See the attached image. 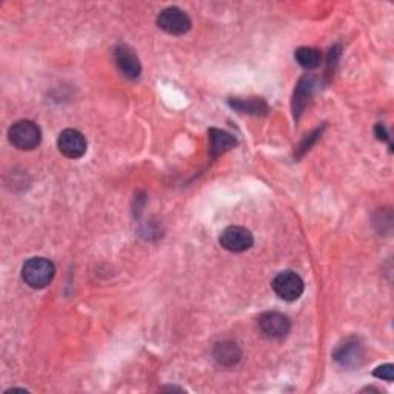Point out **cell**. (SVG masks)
I'll list each match as a JSON object with an SVG mask.
<instances>
[{"mask_svg": "<svg viewBox=\"0 0 394 394\" xmlns=\"http://www.w3.org/2000/svg\"><path fill=\"white\" fill-rule=\"evenodd\" d=\"M57 146L59 151L68 159H81L86 153V139L81 131L68 128V130H64L59 134Z\"/></svg>", "mask_w": 394, "mask_h": 394, "instance_id": "52a82bcc", "label": "cell"}, {"mask_svg": "<svg viewBox=\"0 0 394 394\" xmlns=\"http://www.w3.org/2000/svg\"><path fill=\"white\" fill-rule=\"evenodd\" d=\"M373 374L378 379H383V380H387V382H393V379H394V367L391 365V363H387V365H382V367L374 370Z\"/></svg>", "mask_w": 394, "mask_h": 394, "instance_id": "9a60e30c", "label": "cell"}, {"mask_svg": "<svg viewBox=\"0 0 394 394\" xmlns=\"http://www.w3.org/2000/svg\"><path fill=\"white\" fill-rule=\"evenodd\" d=\"M294 57L296 61H298V64L302 68H305V70H314V68H318L322 62V53L318 48H313V46L298 48L294 53Z\"/></svg>", "mask_w": 394, "mask_h": 394, "instance_id": "5bb4252c", "label": "cell"}, {"mask_svg": "<svg viewBox=\"0 0 394 394\" xmlns=\"http://www.w3.org/2000/svg\"><path fill=\"white\" fill-rule=\"evenodd\" d=\"M8 139L17 148V150L31 151L42 142L41 126L33 121H26V119L17 121L16 123L9 126Z\"/></svg>", "mask_w": 394, "mask_h": 394, "instance_id": "7a4b0ae2", "label": "cell"}, {"mask_svg": "<svg viewBox=\"0 0 394 394\" xmlns=\"http://www.w3.org/2000/svg\"><path fill=\"white\" fill-rule=\"evenodd\" d=\"M230 106L234 108L236 111L253 114V116H262L268 113V105L261 97H248V98L233 97L230 98Z\"/></svg>", "mask_w": 394, "mask_h": 394, "instance_id": "8fae6325", "label": "cell"}, {"mask_svg": "<svg viewBox=\"0 0 394 394\" xmlns=\"http://www.w3.org/2000/svg\"><path fill=\"white\" fill-rule=\"evenodd\" d=\"M374 133H376V136H378V139H379V141H383V142H388V143H390V137H388V134H387V131H385V126H383L382 123L376 125V128H374ZM390 145H391V143H390Z\"/></svg>", "mask_w": 394, "mask_h": 394, "instance_id": "2e32d148", "label": "cell"}, {"mask_svg": "<svg viewBox=\"0 0 394 394\" xmlns=\"http://www.w3.org/2000/svg\"><path fill=\"white\" fill-rule=\"evenodd\" d=\"M219 242L222 245V248L231 253H243L246 250H250L254 238L250 230L243 228V226H228L225 228L221 234Z\"/></svg>", "mask_w": 394, "mask_h": 394, "instance_id": "8992f818", "label": "cell"}, {"mask_svg": "<svg viewBox=\"0 0 394 394\" xmlns=\"http://www.w3.org/2000/svg\"><path fill=\"white\" fill-rule=\"evenodd\" d=\"M258 325L262 336L271 340L283 339L285 336H288V333L291 330L290 319L285 316V314L278 311H267L261 314L258 319Z\"/></svg>", "mask_w": 394, "mask_h": 394, "instance_id": "3957f363", "label": "cell"}, {"mask_svg": "<svg viewBox=\"0 0 394 394\" xmlns=\"http://www.w3.org/2000/svg\"><path fill=\"white\" fill-rule=\"evenodd\" d=\"M208 141H210V154L213 157H219L226 151L233 150V148L238 145V141H236L230 133L218 130V128H211L208 131Z\"/></svg>", "mask_w": 394, "mask_h": 394, "instance_id": "30bf717a", "label": "cell"}, {"mask_svg": "<svg viewBox=\"0 0 394 394\" xmlns=\"http://www.w3.org/2000/svg\"><path fill=\"white\" fill-rule=\"evenodd\" d=\"M56 276V267L51 261L45 258L29 259L22 268V279L28 287L42 290L53 282Z\"/></svg>", "mask_w": 394, "mask_h": 394, "instance_id": "6da1fadb", "label": "cell"}, {"mask_svg": "<svg viewBox=\"0 0 394 394\" xmlns=\"http://www.w3.org/2000/svg\"><path fill=\"white\" fill-rule=\"evenodd\" d=\"M271 285H273L274 293L278 294L281 299L287 300V302L298 300L300 296L303 294V290H305L302 278L299 274H296L293 271L279 273L274 278Z\"/></svg>", "mask_w": 394, "mask_h": 394, "instance_id": "277c9868", "label": "cell"}, {"mask_svg": "<svg viewBox=\"0 0 394 394\" xmlns=\"http://www.w3.org/2000/svg\"><path fill=\"white\" fill-rule=\"evenodd\" d=\"M213 356H214V360L218 362L221 367L233 368L241 362L242 351L234 342L225 340V342H219L214 345Z\"/></svg>", "mask_w": 394, "mask_h": 394, "instance_id": "9c48e42d", "label": "cell"}, {"mask_svg": "<svg viewBox=\"0 0 394 394\" xmlns=\"http://www.w3.org/2000/svg\"><path fill=\"white\" fill-rule=\"evenodd\" d=\"M363 353L360 345L358 342H351L347 340L345 345H340V347L334 353V359H336L339 363H342L343 367H354L359 365V359H362Z\"/></svg>", "mask_w": 394, "mask_h": 394, "instance_id": "7c38bea8", "label": "cell"}, {"mask_svg": "<svg viewBox=\"0 0 394 394\" xmlns=\"http://www.w3.org/2000/svg\"><path fill=\"white\" fill-rule=\"evenodd\" d=\"M157 25L165 33L171 36H182L186 34L191 29V19L188 14H185L182 9L171 6L166 8L157 16Z\"/></svg>", "mask_w": 394, "mask_h": 394, "instance_id": "5b68a950", "label": "cell"}, {"mask_svg": "<svg viewBox=\"0 0 394 394\" xmlns=\"http://www.w3.org/2000/svg\"><path fill=\"white\" fill-rule=\"evenodd\" d=\"M116 66L126 79H137L142 73V66L139 59L131 51V48L121 45L114 49Z\"/></svg>", "mask_w": 394, "mask_h": 394, "instance_id": "ba28073f", "label": "cell"}, {"mask_svg": "<svg viewBox=\"0 0 394 394\" xmlns=\"http://www.w3.org/2000/svg\"><path fill=\"white\" fill-rule=\"evenodd\" d=\"M313 79L311 77H302L298 86L294 90V98H293V111L294 117H299L302 111L307 106L311 93H313Z\"/></svg>", "mask_w": 394, "mask_h": 394, "instance_id": "4fadbf2b", "label": "cell"}]
</instances>
